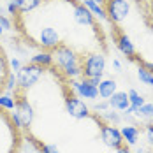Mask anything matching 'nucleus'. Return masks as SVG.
Segmentation results:
<instances>
[{
    "label": "nucleus",
    "mask_w": 153,
    "mask_h": 153,
    "mask_svg": "<svg viewBox=\"0 0 153 153\" xmlns=\"http://www.w3.org/2000/svg\"><path fill=\"white\" fill-rule=\"evenodd\" d=\"M55 69L60 71L62 76L67 79H79L83 77V69H81V56L77 55L76 49H72L67 44H60L51 51Z\"/></svg>",
    "instance_id": "obj_1"
},
{
    "label": "nucleus",
    "mask_w": 153,
    "mask_h": 153,
    "mask_svg": "<svg viewBox=\"0 0 153 153\" xmlns=\"http://www.w3.org/2000/svg\"><path fill=\"white\" fill-rule=\"evenodd\" d=\"M21 128L13 120V114L0 107V153H19L21 150Z\"/></svg>",
    "instance_id": "obj_2"
},
{
    "label": "nucleus",
    "mask_w": 153,
    "mask_h": 153,
    "mask_svg": "<svg viewBox=\"0 0 153 153\" xmlns=\"http://www.w3.org/2000/svg\"><path fill=\"white\" fill-rule=\"evenodd\" d=\"M35 46L42 48L44 51H53L55 48L63 44L60 32L56 30V27L53 25H39L35 28V33L28 37Z\"/></svg>",
    "instance_id": "obj_3"
},
{
    "label": "nucleus",
    "mask_w": 153,
    "mask_h": 153,
    "mask_svg": "<svg viewBox=\"0 0 153 153\" xmlns=\"http://www.w3.org/2000/svg\"><path fill=\"white\" fill-rule=\"evenodd\" d=\"M63 100H65V111L71 118L74 120H85V118H90V107L88 104L76 93L69 88V85L63 86Z\"/></svg>",
    "instance_id": "obj_4"
},
{
    "label": "nucleus",
    "mask_w": 153,
    "mask_h": 153,
    "mask_svg": "<svg viewBox=\"0 0 153 153\" xmlns=\"http://www.w3.org/2000/svg\"><path fill=\"white\" fill-rule=\"evenodd\" d=\"M90 118H92L95 123H99V130H100V139H102V143L106 144L107 148H111V150H118L120 146L125 144V141L122 137V132H120V128L116 127V125H111V123H106L104 120H100V116L95 113V114H90Z\"/></svg>",
    "instance_id": "obj_5"
},
{
    "label": "nucleus",
    "mask_w": 153,
    "mask_h": 153,
    "mask_svg": "<svg viewBox=\"0 0 153 153\" xmlns=\"http://www.w3.org/2000/svg\"><path fill=\"white\" fill-rule=\"evenodd\" d=\"M14 99H16V107L14 113L19 120V125H21V130H28L33 123V118H35V111L32 104L28 102L27 95H25V90H19L16 88L14 90Z\"/></svg>",
    "instance_id": "obj_6"
},
{
    "label": "nucleus",
    "mask_w": 153,
    "mask_h": 153,
    "mask_svg": "<svg viewBox=\"0 0 153 153\" xmlns=\"http://www.w3.org/2000/svg\"><path fill=\"white\" fill-rule=\"evenodd\" d=\"M81 69L83 77L92 79V77H104L106 72V56L104 53H88L86 56H81Z\"/></svg>",
    "instance_id": "obj_7"
},
{
    "label": "nucleus",
    "mask_w": 153,
    "mask_h": 153,
    "mask_svg": "<svg viewBox=\"0 0 153 153\" xmlns=\"http://www.w3.org/2000/svg\"><path fill=\"white\" fill-rule=\"evenodd\" d=\"M102 7L106 9L107 21L111 25H120L130 14V0H106Z\"/></svg>",
    "instance_id": "obj_8"
},
{
    "label": "nucleus",
    "mask_w": 153,
    "mask_h": 153,
    "mask_svg": "<svg viewBox=\"0 0 153 153\" xmlns=\"http://www.w3.org/2000/svg\"><path fill=\"white\" fill-rule=\"evenodd\" d=\"M44 67L41 65H35V63H27V65H21V69L16 72L18 77V88L19 90H30L33 85H37V81L42 77L44 74Z\"/></svg>",
    "instance_id": "obj_9"
},
{
    "label": "nucleus",
    "mask_w": 153,
    "mask_h": 153,
    "mask_svg": "<svg viewBox=\"0 0 153 153\" xmlns=\"http://www.w3.org/2000/svg\"><path fill=\"white\" fill-rule=\"evenodd\" d=\"M67 85L72 92L79 95L85 100H97L99 99V90L97 86L90 83V79L86 77H79V79H67Z\"/></svg>",
    "instance_id": "obj_10"
},
{
    "label": "nucleus",
    "mask_w": 153,
    "mask_h": 153,
    "mask_svg": "<svg viewBox=\"0 0 153 153\" xmlns=\"http://www.w3.org/2000/svg\"><path fill=\"white\" fill-rule=\"evenodd\" d=\"M72 21L79 27H99V23L95 21V16L88 11V7L81 2H72Z\"/></svg>",
    "instance_id": "obj_11"
},
{
    "label": "nucleus",
    "mask_w": 153,
    "mask_h": 153,
    "mask_svg": "<svg viewBox=\"0 0 153 153\" xmlns=\"http://www.w3.org/2000/svg\"><path fill=\"white\" fill-rule=\"evenodd\" d=\"M114 42H116V48L120 49V53H123L127 58H130V60L137 58V49L134 46L132 39L125 32H116L114 33Z\"/></svg>",
    "instance_id": "obj_12"
},
{
    "label": "nucleus",
    "mask_w": 153,
    "mask_h": 153,
    "mask_svg": "<svg viewBox=\"0 0 153 153\" xmlns=\"http://www.w3.org/2000/svg\"><path fill=\"white\" fill-rule=\"evenodd\" d=\"M120 132H122V137H123L125 144H127L128 148H134V146L139 143L141 130H139L136 125H132V123H127V125H123L122 128H120Z\"/></svg>",
    "instance_id": "obj_13"
},
{
    "label": "nucleus",
    "mask_w": 153,
    "mask_h": 153,
    "mask_svg": "<svg viewBox=\"0 0 153 153\" xmlns=\"http://www.w3.org/2000/svg\"><path fill=\"white\" fill-rule=\"evenodd\" d=\"M107 102H109V109H114V111H125L127 107L130 106V102H128V93L127 92H114L109 99H107Z\"/></svg>",
    "instance_id": "obj_14"
},
{
    "label": "nucleus",
    "mask_w": 153,
    "mask_h": 153,
    "mask_svg": "<svg viewBox=\"0 0 153 153\" xmlns=\"http://www.w3.org/2000/svg\"><path fill=\"white\" fill-rule=\"evenodd\" d=\"M97 90H99V97L102 100H107L114 92H118V83H116V79H111V77L104 79L102 77V81L97 85Z\"/></svg>",
    "instance_id": "obj_15"
},
{
    "label": "nucleus",
    "mask_w": 153,
    "mask_h": 153,
    "mask_svg": "<svg viewBox=\"0 0 153 153\" xmlns=\"http://www.w3.org/2000/svg\"><path fill=\"white\" fill-rule=\"evenodd\" d=\"M30 63H35V65H41V67H53L55 65V62H53V55H51V51H41V53H35L33 56L30 58Z\"/></svg>",
    "instance_id": "obj_16"
},
{
    "label": "nucleus",
    "mask_w": 153,
    "mask_h": 153,
    "mask_svg": "<svg viewBox=\"0 0 153 153\" xmlns=\"http://www.w3.org/2000/svg\"><path fill=\"white\" fill-rule=\"evenodd\" d=\"M16 2H18L19 14H30L37 7H41V4H42V0H16Z\"/></svg>",
    "instance_id": "obj_17"
},
{
    "label": "nucleus",
    "mask_w": 153,
    "mask_h": 153,
    "mask_svg": "<svg viewBox=\"0 0 153 153\" xmlns=\"http://www.w3.org/2000/svg\"><path fill=\"white\" fill-rule=\"evenodd\" d=\"M83 4L88 7V11H90L95 18H99V19H107L106 9H104L100 4H97V2H93V0H83Z\"/></svg>",
    "instance_id": "obj_18"
},
{
    "label": "nucleus",
    "mask_w": 153,
    "mask_h": 153,
    "mask_svg": "<svg viewBox=\"0 0 153 153\" xmlns=\"http://www.w3.org/2000/svg\"><path fill=\"white\" fill-rule=\"evenodd\" d=\"M99 116H100V120H104L106 123H111V125H120L122 123L120 111H114V109H107L104 113H100Z\"/></svg>",
    "instance_id": "obj_19"
},
{
    "label": "nucleus",
    "mask_w": 153,
    "mask_h": 153,
    "mask_svg": "<svg viewBox=\"0 0 153 153\" xmlns=\"http://www.w3.org/2000/svg\"><path fill=\"white\" fill-rule=\"evenodd\" d=\"M132 109H134V116L153 120V104L152 102H144L141 107H132Z\"/></svg>",
    "instance_id": "obj_20"
},
{
    "label": "nucleus",
    "mask_w": 153,
    "mask_h": 153,
    "mask_svg": "<svg viewBox=\"0 0 153 153\" xmlns=\"http://www.w3.org/2000/svg\"><path fill=\"white\" fill-rule=\"evenodd\" d=\"M0 107L5 109V111H14V107H16L14 95H11V93H7V92L0 93Z\"/></svg>",
    "instance_id": "obj_21"
},
{
    "label": "nucleus",
    "mask_w": 153,
    "mask_h": 153,
    "mask_svg": "<svg viewBox=\"0 0 153 153\" xmlns=\"http://www.w3.org/2000/svg\"><path fill=\"white\" fill-rule=\"evenodd\" d=\"M137 77H139V81H141L143 85H146V86H153V72H150L143 63L137 67Z\"/></svg>",
    "instance_id": "obj_22"
},
{
    "label": "nucleus",
    "mask_w": 153,
    "mask_h": 153,
    "mask_svg": "<svg viewBox=\"0 0 153 153\" xmlns=\"http://www.w3.org/2000/svg\"><path fill=\"white\" fill-rule=\"evenodd\" d=\"M127 93H128V102H130V106L132 107H141L144 102H146L144 97H143L137 90H134V88H130Z\"/></svg>",
    "instance_id": "obj_23"
},
{
    "label": "nucleus",
    "mask_w": 153,
    "mask_h": 153,
    "mask_svg": "<svg viewBox=\"0 0 153 153\" xmlns=\"http://www.w3.org/2000/svg\"><path fill=\"white\" fill-rule=\"evenodd\" d=\"M16 88H18V77H16V72H9V74H7V79H5V92L14 93Z\"/></svg>",
    "instance_id": "obj_24"
},
{
    "label": "nucleus",
    "mask_w": 153,
    "mask_h": 153,
    "mask_svg": "<svg viewBox=\"0 0 153 153\" xmlns=\"http://www.w3.org/2000/svg\"><path fill=\"white\" fill-rule=\"evenodd\" d=\"M144 137H146V143L153 148V123L144 125Z\"/></svg>",
    "instance_id": "obj_25"
},
{
    "label": "nucleus",
    "mask_w": 153,
    "mask_h": 153,
    "mask_svg": "<svg viewBox=\"0 0 153 153\" xmlns=\"http://www.w3.org/2000/svg\"><path fill=\"white\" fill-rule=\"evenodd\" d=\"M107 109H109V102H107V100H102V99H100V100L93 106V111H95L97 114L104 113V111H107Z\"/></svg>",
    "instance_id": "obj_26"
},
{
    "label": "nucleus",
    "mask_w": 153,
    "mask_h": 153,
    "mask_svg": "<svg viewBox=\"0 0 153 153\" xmlns=\"http://www.w3.org/2000/svg\"><path fill=\"white\" fill-rule=\"evenodd\" d=\"M0 27H2L4 30H13V21H11L7 16L0 14Z\"/></svg>",
    "instance_id": "obj_27"
},
{
    "label": "nucleus",
    "mask_w": 153,
    "mask_h": 153,
    "mask_svg": "<svg viewBox=\"0 0 153 153\" xmlns=\"http://www.w3.org/2000/svg\"><path fill=\"white\" fill-rule=\"evenodd\" d=\"M7 11H9V14L13 16V18H16V16L19 14V9H18V2H16V0H13V2H9V4H7Z\"/></svg>",
    "instance_id": "obj_28"
},
{
    "label": "nucleus",
    "mask_w": 153,
    "mask_h": 153,
    "mask_svg": "<svg viewBox=\"0 0 153 153\" xmlns=\"http://www.w3.org/2000/svg\"><path fill=\"white\" fill-rule=\"evenodd\" d=\"M9 67H11L14 72H18V71L21 69V63H19V60H18V58H14V60H9Z\"/></svg>",
    "instance_id": "obj_29"
},
{
    "label": "nucleus",
    "mask_w": 153,
    "mask_h": 153,
    "mask_svg": "<svg viewBox=\"0 0 153 153\" xmlns=\"http://www.w3.org/2000/svg\"><path fill=\"white\" fill-rule=\"evenodd\" d=\"M113 67H114L116 72H122V62L118 60V58H113Z\"/></svg>",
    "instance_id": "obj_30"
},
{
    "label": "nucleus",
    "mask_w": 153,
    "mask_h": 153,
    "mask_svg": "<svg viewBox=\"0 0 153 153\" xmlns=\"http://www.w3.org/2000/svg\"><path fill=\"white\" fill-rule=\"evenodd\" d=\"M114 153H132V150H130L127 144H123V146H120L118 150H114Z\"/></svg>",
    "instance_id": "obj_31"
},
{
    "label": "nucleus",
    "mask_w": 153,
    "mask_h": 153,
    "mask_svg": "<svg viewBox=\"0 0 153 153\" xmlns=\"http://www.w3.org/2000/svg\"><path fill=\"white\" fill-rule=\"evenodd\" d=\"M134 148H136V153H146V148H143V146H137L136 144Z\"/></svg>",
    "instance_id": "obj_32"
},
{
    "label": "nucleus",
    "mask_w": 153,
    "mask_h": 153,
    "mask_svg": "<svg viewBox=\"0 0 153 153\" xmlns=\"http://www.w3.org/2000/svg\"><path fill=\"white\" fill-rule=\"evenodd\" d=\"M93 2H97V4H100V5H102V4H104L106 0H93Z\"/></svg>",
    "instance_id": "obj_33"
},
{
    "label": "nucleus",
    "mask_w": 153,
    "mask_h": 153,
    "mask_svg": "<svg viewBox=\"0 0 153 153\" xmlns=\"http://www.w3.org/2000/svg\"><path fill=\"white\" fill-rule=\"evenodd\" d=\"M4 32H5V30H4V28H2V27H0V37H2V35H4Z\"/></svg>",
    "instance_id": "obj_34"
},
{
    "label": "nucleus",
    "mask_w": 153,
    "mask_h": 153,
    "mask_svg": "<svg viewBox=\"0 0 153 153\" xmlns=\"http://www.w3.org/2000/svg\"><path fill=\"white\" fill-rule=\"evenodd\" d=\"M152 27H153V19H152Z\"/></svg>",
    "instance_id": "obj_35"
},
{
    "label": "nucleus",
    "mask_w": 153,
    "mask_h": 153,
    "mask_svg": "<svg viewBox=\"0 0 153 153\" xmlns=\"http://www.w3.org/2000/svg\"><path fill=\"white\" fill-rule=\"evenodd\" d=\"M152 2H153V0H152Z\"/></svg>",
    "instance_id": "obj_36"
}]
</instances>
